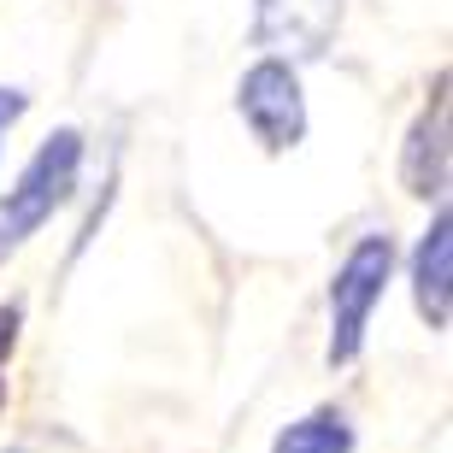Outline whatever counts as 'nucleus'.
<instances>
[{
	"label": "nucleus",
	"instance_id": "obj_4",
	"mask_svg": "<svg viewBox=\"0 0 453 453\" xmlns=\"http://www.w3.org/2000/svg\"><path fill=\"white\" fill-rule=\"evenodd\" d=\"M342 0H253V42L271 59H319L336 42Z\"/></svg>",
	"mask_w": 453,
	"mask_h": 453
},
{
	"label": "nucleus",
	"instance_id": "obj_5",
	"mask_svg": "<svg viewBox=\"0 0 453 453\" xmlns=\"http://www.w3.org/2000/svg\"><path fill=\"white\" fill-rule=\"evenodd\" d=\"M401 177H406V195H418V201H441V188H448V77H436L430 106L418 112V124L406 135Z\"/></svg>",
	"mask_w": 453,
	"mask_h": 453
},
{
	"label": "nucleus",
	"instance_id": "obj_8",
	"mask_svg": "<svg viewBox=\"0 0 453 453\" xmlns=\"http://www.w3.org/2000/svg\"><path fill=\"white\" fill-rule=\"evenodd\" d=\"M18 324H24V301H6L0 306V406H6V359L18 348Z\"/></svg>",
	"mask_w": 453,
	"mask_h": 453
},
{
	"label": "nucleus",
	"instance_id": "obj_10",
	"mask_svg": "<svg viewBox=\"0 0 453 453\" xmlns=\"http://www.w3.org/2000/svg\"><path fill=\"white\" fill-rule=\"evenodd\" d=\"M24 106H30V101H24V88H0V135L24 118Z\"/></svg>",
	"mask_w": 453,
	"mask_h": 453
},
{
	"label": "nucleus",
	"instance_id": "obj_7",
	"mask_svg": "<svg viewBox=\"0 0 453 453\" xmlns=\"http://www.w3.org/2000/svg\"><path fill=\"white\" fill-rule=\"evenodd\" d=\"M271 453H353V424L342 406H319L271 441Z\"/></svg>",
	"mask_w": 453,
	"mask_h": 453
},
{
	"label": "nucleus",
	"instance_id": "obj_9",
	"mask_svg": "<svg viewBox=\"0 0 453 453\" xmlns=\"http://www.w3.org/2000/svg\"><path fill=\"white\" fill-rule=\"evenodd\" d=\"M6 453H83L71 436H59V430H42V436H24V441H12Z\"/></svg>",
	"mask_w": 453,
	"mask_h": 453
},
{
	"label": "nucleus",
	"instance_id": "obj_3",
	"mask_svg": "<svg viewBox=\"0 0 453 453\" xmlns=\"http://www.w3.org/2000/svg\"><path fill=\"white\" fill-rule=\"evenodd\" d=\"M235 112L253 130V142L265 153H288L306 135V101H301V77L288 59H259V65L242 71L235 83Z\"/></svg>",
	"mask_w": 453,
	"mask_h": 453
},
{
	"label": "nucleus",
	"instance_id": "obj_6",
	"mask_svg": "<svg viewBox=\"0 0 453 453\" xmlns=\"http://www.w3.org/2000/svg\"><path fill=\"white\" fill-rule=\"evenodd\" d=\"M448 277H453V224H448V212H436V224L424 230L418 253H412V301H418L430 330H448V319H453Z\"/></svg>",
	"mask_w": 453,
	"mask_h": 453
},
{
	"label": "nucleus",
	"instance_id": "obj_1",
	"mask_svg": "<svg viewBox=\"0 0 453 453\" xmlns=\"http://www.w3.org/2000/svg\"><path fill=\"white\" fill-rule=\"evenodd\" d=\"M77 165H83V130H53L42 148L30 153V165L18 171V183L0 195V259L18 253L42 224L71 201L77 188Z\"/></svg>",
	"mask_w": 453,
	"mask_h": 453
},
{
	"label": "nucleus",
	"instance_id": "obj_2",
	"mask_svg": "<svg viewBox=\"0 0 453 453\" xmlns=\"http://www.w3.org/2000/svg\"><path fill=\"white\" fill-rule=\"evenodd\" d=\"M388 271H395V242L383 230L359 235L348 248V259L330 277V365H353L359 348H365L371 312L388 288Z\"/></svg>",
	"mask_w": 453,
	"mask_h": 453
}]
</instances>
